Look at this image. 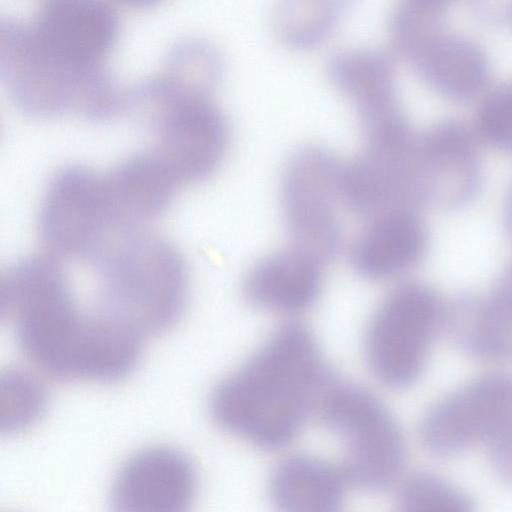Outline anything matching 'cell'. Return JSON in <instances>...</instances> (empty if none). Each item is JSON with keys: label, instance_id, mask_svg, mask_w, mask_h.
<instances>
[{"label": "cell", "instance_id": "obj_21", "mask_svg": "<svg viewBox=\"0 0 512 512\" xmlns=\"http://www.w3.org/2000/svg\"><path fill=\"white\" fill-rule=\"evenodd\" d=\"M48 404V391L42 380L29 370L8 368L0 377V430L16 434L34 426Z\"/></svg>", "mask_w": 512, "mask_h": 512}, {"label": "cell", "instance_id": "obj_22", "mask_svg": "<svg viewBox=\"0 0 512 512\" xmlns=\"http://www.w3.org/2000/svg\"><path fill=\"white\" fill-rule=\"evenodd\" d=\"M224 72L218 50L201 40L177 43L168 53L163 75L187 89L212 95Z\"/></svg>", "mask_w": 512, "mask_h": 512}, {"label": "cell", "instance_id": "obj_2", "mask_svg": "<svg viewBox=\"0 0 512 512\" xmlns=\"http://www.w3.org/2000/svg\"><path fill=\"white\" fill-rule=\"evenodd\" d=\"M93 289L85 311L144 338L171 329L187 304L189 273L179 248L147 226L115 224L84 259Z\"/></svg>", "mask_w": 512, "mask_h": 512}, {"label": "cell", "instance_id": "obj_27", "mask_svg": "<svg viewBox=\"0 0 512 512\" xmlns=\"http://www.w3.org/2000/svg\"><path fill=\"white\" fill-rule=\"evenodd\" d=\"M408 5L427 13L445 17L448 9L456 0H401Z\"/></svg>", "mask_w": 512, "mask_h": 512}, {"label": "cell", "instance_id": "obj_8", "mask_svg": "<svg viewBox=\"0 0 512 512\" xmlns=\"http://www.w3.org/2000/svg\"><path fill=\"white\" fill-rule=\"evenodd\" d=\"M103 175L89 167H61L42 196L37 229L41 243L64 260H84L114 225Z\"/></svg>", "mask_w": 512, "mask_h": 512}, {"label": "cell", "instance_id": "obj_25", "mask_svg": "<svg viewBox=\"0 0 512 512\" xmlns=\"http://www.w3.org/2000/svg\"><path fill=\"white\" fill-rule=\"evenodd\" d=\"M473 15L487 27H502L512 22V0H469Z\"/></svg>", "mask_w": 512, "mask_h": 512}, {"label": "cell", "instance_id": "obj_15", "mask_svg": "<svg viewBox=\"0 0 512 512\" xmlns=\"http://www.w3.org/2000/svg\"><path fill=\"white\" fill-rule=\"evenodd\" d=\"M428 247V229L419 210H399L366 221L350 245L349 259L360 276L382 281L412 270Z\"/></svg>", "mask_w": 512, "mask_h": 512}, {"label": "cell", "instance_id": "obj_6", "mask_svg": "<svg viewBox=\"0 0 512 512\" xmlns=\"http://www.w3.org/2000/svg\"><path fill=\"white\" fill-rule=\"evenodd\" d=\"M444 303L428 284L405 282L382 300L365 336L369 368L384 385L402 389L421 376L443 329Z\"/></svg>", "mask_w": 512, "mask_h": 512}, {"label": "cell", "instance_id": "obj_16", "mask_svg": "<svg viewBox=\"0 0 512 512\" xmlns=\"http://www.w3.org/2000/svg\"><path fill=\"white\" fill-rule=\"evenodd\" d=\"M104 189L115 224L146 226L172 204L181 183L158 152H140L103 175Z\"/></svg>", "mask_w": 512, "mask_h": 512}, {"label": "cell", "instance_id": "obj_19", "mask_svg": "<svg viewBox=\"0 0 512 512\" xmlns=\"http://www.w3.org/2000/svg\"><path fill=\"white\" fill-rule=\"evenodd\" d=\"M327 69L332 83L355 107L397 93L394 61L382 50L339 51L331 56Z\"/></svg>", "mask_w": 512, "mask_h": 512}, {"label": "cell", "instance_id": "obj_14", "mask_svg": "<svg viewBox=\"0 0 512 512\" xmlns=\"http://www.w3.org/2000/svg\"><path fill=\"white\" fill-rule=\"evenodd\" d=\"M402 57L428 88L446 99L467 102L486 92L491 74L486 52L445 27L419 40Z\"/></svg>", "mask_w": 512, "mask_h": 512}, {"label": "cell", "instance_id": "obj_20", "mask_svg": "<svg viewBox=\"0 0 512 512\" xmlns=\"http://www.w3.org/2000/svg\"><path fill=\"white\" fill-rule=\"evenodd\" d=\"M349 8L347 0H278L277 35L291 49L316 48L330 37Z\"/></svg>", "mask_w": 512, "mask_h": 512}, {"label": "cell", "instance_id": "obj_4", "mask_svg": "<svg viewBox=\"0 0 512 512\" xmlns=\"http://www.w3.org/2000/svg\"><path fill=\"white\" fill-rule=\"evenodd\" d=\"M125 93L124 110L154 129L157 151L181 183L203 181L219 168L231 131L211 95L180 86L163 74L145 79Z\"/></svg>", "mask_w": 512, "mask_h": 512}, {"label": "cell", "instance_id": "obj_13", "mask_svg": "<svg viewBox=\"0 0 512 512\" xmlns=\"http://www.w3.org/2000/svg\"><path fill=\"white\" fill-rule=\"evenodd\" d=\"M414 145L401 152L364 148L354 158L343 161L340 190L344 208L365 222L394 211H420L424 203Z\"/></svg>", "mask_w": 512, "mask_h": 512}, {"label": "cell", "instance_id": "obj_11", "mask_svg": "<svg viewBox=\"0 0 512 512\" xmlns=\"http://www.w3.org/2000/svg\"><path fill=\"white\" fill-rule=\"evenodd\" d=\"M198 490V472L183 451L151 446L121 465L111 486L110 504L121 512H183Z\"/></svg>", "mask_w": 512, "mask_h": 512}, {"label": "cell", "instance_id": "obj_1", "mask_svg": "<svg viewBox=\"0 0 512 512\" xmlns=\"http://www.w3.org/2000/svg\"><path fill=\"white\" fill-rule=\"evenodd\" d=\"M336 381L311 331L289 322L215 386L209 409L223 430L257 447L280 449Z\"/></svg>", "mask_w": 512, "mask_h": 512}, {"label": "cell", "instance_id": "obj_5", "mask_svg": "<svg viewBox=\"0 0 512 512\" xmlns=\"http://www.w3.org/2000/svg\"><path fill=\"white\" fill-rule=\"evenodd\" d=\"M318 407L323 424L347 443V480L371 492L390 487L404 467L406 446L384 403L362 387L336 381Z\"/></svg>", "mask_w": 512, "mask_h": 512}, {"label": "cell", "instance_id": "obj_3", "mask_svg": "<svg viewBox=\"0 0 512 512\" xmlns=\"http://www.w3.org/2000/svg\"><path fill=\"white\" fill-rule=\"evenodd\" d=\"M0 77L14 106L35 118L72 113L96 121L115 93L114 79L101 65L60 64L41 49L31 26L10 18L0 23Z\"/></svg>", "mask_w": 512, "mask_h": 512}, {"label": "cell", "instance_id": "obj_29", "mask_svg": "<svg viewBox=\"0 0 512 512\" xmlns=\"http://www.w3.org/2000/svg\"><path fill=\"white\" fill-rule=\"evenodd\" d=\"M126 6L133 8H146L151 7L158 3L160 0H116Z\"/></svg>", "mask_w": 512, "mask_h": 512}, {"label": "cell", "instance_id": "obj_9", "mask_svg": "<svg viewBox=\"0 0 512 512\" xmlns=\"http://www.w3.org/2000/svg\"><path fill=\"white\" fill-rule=\"evenodd\" d=\"M512 428V376L486 375L435 403L420 424L425 448L439 456L491 443Z\"/></svg>", "mask_w": 512, "mask_h": 512}, {"label": "cell", "instance_id": "obj_23", "mask_svg": "<svg viewBox=\"0 0 512 512\" xmlns=\"http://www.w3.org/2000/svg\"><path fill=\"white\" fill-rule=\"evenodd\" d=\"M396 504L402 511L468 512L472 499L446 479L431 472L410 475L399 487Z\"/></svg>", "mask_w": 512, "mask_h": 512}, {"label": "cell", "instance_id": "obj_12", "mask_svg": "<svg viewBox=\"0 0 512 512\" xmlns=\"http://www.w3.org/2000/svg\"><path fill=\"white\" fill-rule=\"evenodd\" d=\"M109 0H44L31 25L42 50L68 67L101 65L119 36Z\"/></svg>", "mask_w": 512, "mask_h": 512}, {"label": "cell", "instance_id": "obj_26", "mask_svg": "<svg viewBox=\"0 0 512 512\" xmlns=\"http://www.w3.org/2000/svg\"><path fill=\"white\" fill-rule=\"evenodd\" d=\"M490 463L496 475L512 486V428L491 443Z\"/></svg>", "mask_w": 512, "mask_h": 512}, {"label": "cell", "instance_id": "obj_28", "mask_svg": "<svg viewBox=\"0 0 512 512\" xmlns=\"http://www.w3.org/2000/svg\"><path fill=\"white\" fill-rule=\"evenodd\" d=\"M503 220L505 229L508 235L512 238V184L505 198Z\"/></svg>", "mask_w": 512, "mask_h": 512}, {"label": "cell", "instance_id": "obj_30", "mask_svg": "<svg viewBox=\"0 0 512 512\" xmlns=\"http://www.w3.org/2000/svg\"><path fill=\"white\" fill-rule=\"evenodd\" d=\"M76 295H77V293H76ZM87 303H88V302H84L81 298H79V297L77 296V305H78V310H79V312L81 313L82 317H83L86 321H88V320L84 317L83 309H84V307H85V305H86ZM88 322H89V321H88ZM90 324H92V323H90ZM92 325H94V324H92ZM95 325H96V324H95ZM95 325H94V326H95ZM96 326H97V327H99V328L101 327L102 329H106V330H108V331L110 330V331L118 332V333H124V332L126 333V331L116 330V329L107 328V327H103V326H99V325H96ZM129 333L131 334V332H127L126 334H129ZM133 334L135 335V333H132V335H133ZM136 335H137V334H136ZM139 336H140V335H139ZM140 337H142V336H140Z\"/></svg>", "mask_w": 512, "mask_h": 512}, {"label": "cell", "instance_id": "obj_18", "mask_svg": "<svg viewBox=\"0 0 512 512\" xmlns=\"http://www.w3.org/2000/svg\"><path fill=\"white\" fill-rule=\"evenodd\" d=\"M347 481L343 470L322 459L292 455L275 467L269 493L281 510L331 512L343 504Z\"/></svg>", "mask_w": 512, "mask_h": 512}, {"label": "cell", "instance_id": "obj_24", "mask_svg": "<svg viewBox=\"0 0 512 512\" xmlns=\"http://www.w3.org/2000/svg\"><path fill=\"white\" fill-rule=\"evenodd\" d=\"M472 127L481 143L512 153V79L483 94Z\"/></svg>", "mask_w": 512, "mask_h": 512}, {"label": "cell", "instance_id": "obj_17", "mask_svg": "<svg viewBox=\"0 0 512 512\" xmlns=\"http://www.w3.org/2000/svg\"><path fill=\"white\" fill-rule=\"evenodd\" d=\"M325 264L312 254L294 247L270 253L246 273L243 293L258 308L281 313H299L318 299Z\"/></svg>", "mask_w": 512, "mask_h": 512}, {"label": "cell", "instance_id": "obj_10", "mask_svg": "<svg viewBox=\"0 0 512 512\" xmlns=\"http://www.w3.org/2000/svg\"><path fill=\"white\" fill-rule=\"evenodd\" d=\"M480 140L472 126L447 119L416 136L414 161L424 205L453 211L480 193Z\"/></svg>", "mask_w": 512, "mask_h": 512}, {"label": "cell", "instance_id": "obj_7", "mask_svg": "<svg viewBox=\"0 0 512 512\" xmlns=\"http://www.w3.org/2000/svg\"><path fill=\"white\" fill-rule=\"evenodd\" d=\"M342 163L329 149L306 145L294 151L284 165L280 203L291 245L324 264L344 246L339 216Z\"/></svg>", "mask_w": 512, "mask_h": 512}]
</instances>
